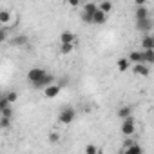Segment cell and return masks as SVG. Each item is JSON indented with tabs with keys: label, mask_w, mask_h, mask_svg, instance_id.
<instances>
[{
	"label": "cell",
	"mask_w": 154,
	"mask_h": 154,
	"mask_svg": "<svg viewBox=\"0 0 154 154\" xmlns=\"http://www.w3.org/2000/svg\"><path fill=\"white\" fill-rule=\"evenodd\" d=\"M74 116H76V112H74L72 107H63V109L60 111V114H58V120H60V123L69 125V123L74 120Z\"/></svg>",
	"instance_id": "6da1fadb"
},
{
	"label": "cell",
	"mask_w": 154,
	"mask_h": 154,
	"mask_svg": "<svg viewBox=\"0 0 154 154\" xmlns=\"http://www.w3.org/2000/svg\"><path fill=\"white\" fill-rule=\"evenodd\" d=\"M47 74V71L45 69H42V67H33V69H29L27 71V80L31 82V84H36L38 80H42L44 76Z\"/></svg>",
	"instance_id": "7a4b0ae2"
},
{
	"label": "cell",
	"mask_w": 154,
	"mask_h": 154,
	"mask_svg": "<svg viewBox=\"0 0 154 154\" xmlns=\"http://www.w3.org/2000/svg\"><path fill=\"white\" fill-rule=\"evenodd\" d=\"M122 132H123V136H132L136 132V123H134L132 116L122 120Z\"/></svg>",
	"instance_id": "3957f363"
},
{
	"label": "cell",
	"mask_w": 154,
	"mask_h": 154,
	"mask_svg": "<svg viewBox=\"0 0 154 154\" xmlns=\"http://www.w3.org/2000/svg\"><path fill=\"white\" fill-rule=\"evenodd\" d=\"M51 84H54V76H53L51 72H47L42 80H38L36 84H33V87H35V89H42V91H44V89H45V87H49Z\"/></svg>",
	"instance_id": "277c9868"
},
{
	"label": "cell",
	"mask_w": 154,
	"mask_h": 154,
	"mask_svg": "<svg viewBox=\"0 0 154 154\" xmlns=\"http://www.w3.org/2000/svg\"><path fill=\"white\" fill-rule=\"evenodd\" d=\"M60 91H62V85L60 84H51L49 87L44 89V96L45 98H56L60 94Z\"/></svg>",
	"instance_id": "5b68a950"
},
{
	"label": "cell",
	"mask_w": 154,
	"mask_h": 154,
	"mask_svg": "<svg viewBox=\"0 0 154 154\" xmlns=\"http://www.w3.org/2000/svg\"><path fill=\"white\" fill-rule=\"evenodd\" d=\"M96 9H98V4H96V2H85V4L82 6V13L87 15V17H93V15L96 13Z\"/></svg>",
	"instance_id": "8992f818"
},
{
	"label": "cell",
	"mask_w": 154,
	"mask_h": 154,
	"mask_svg": "<svg viewBox=\"0 0 154 154\" xmlns=\"http://www.w3.org/2000/svg\"><path fill=\"white\" fill-rule=\"evenodd\" d=\"M76 42V36L71 33V31H63L60 35V45H65V44H74Z\"/></svg>",
	"instance_id": "52a82bcc"
},
{
	"label": "cell",
	"mask_w": 154,
	"mask_h": 154,
	"mask_svg": "<svg viewBox=\"0 0 154 154\" xmlns=\"http://www.w3.org/2000/svg\"><path fill=\"white\" fill-rule=\"evenodd\" d=\"M136 27H138L140 31H143V33H147V31H150V29H152V18H145V20H138V22H136Z\"/></svg>",
	"instance_id": "ba28073f"
},
{
	"label": "cell",
	"mask_w": 154,
	"mask_h": 154,
	"mask_svg": "<svg viewBox=\"0 0 154 154\" xmlns=\"http://www.w3.org/2000/svg\"><path fill=\"white\" fill-rule=\"evenodd\" d=\"M141 47H143V51H154V36H152V35L143 36V40H141Z\"/></svg>",
	"instance_id": "9c48e42d"
},
{
	"label": "cell",
	"mask_w": 154,
	"mask_h": 154,
	"mask_svg": "<svg viewBox=\"0 0 154 154\" xmlns=\"http://www.w3.org/2000/svg\"><path fill=\"white\" fill-rule=\"evenodd\" d=\"M132 72H134V74H140V76H149L150 69H149V65H145V63H136V65L132 67Z\"/></svg>",
	"instance_id": "30bf717a"
},
{
	"label": "cell",
	"mask_w": 154,
	"mask_h": 154,
	"mask_svg": "<svg viewBox=\"0 0 154 154\" xmlns=\"http://www.w3.org/2000/svg\"><path fill=\"white\" fill-rule=\"evenodd\" d=\"M105 22H107V15H105V13H102L100 9H96V13L93 15V22H91V24L102 26V24H105Z\"/></svg>",
	"instance_id": "8fae6325"
},
{
	"label": "cell",
	"mask_w": 154,
	"mask_h": 154,
	"mask_svg": "<svg viewBox=\"0 0 154 154\" xmlns=\"http://www.w3.org/2000/svg\"><path fill=\"white\" fill-rule=\"evenodd\" d=\"M127 62L131 63H143V56H141V51H132V53H129V56H127Z\"/></svg>",
	"instance_id": "7c38bea8"
},
{
	"label": "cell",
	"mask_w": 154,
	"mask_h": 154,
	"mask_svg": "<svg viewBox=\"0 0 154 154\" xmlns=\"http://www.w3.org/2000/svg\"><path fill=\"white\" fill-rule=\"evenodd\" d=\"M11 13L9 11H6V9H2L0 11V26L2 27H6V26H9V22H11Z\"/></svg>",
	"instance_id": "4fadbf2b"
},
{
	"label": "cell",
	"mask_w": 154,
	"mask_h": 154,
	"mask_svg": "<svg viewBox=\"0 0 154 154\" xmlns=\"http://www.w3.org/2000/svg\"><path fill=\"white\" fill-rule=\"evenodd\" d=\"M145 18H150V15H149L147 8H145V6H141V8H138V9H136V22H138V20H145Z\"/></svg>",
	"instance_id": "5bb4252c"
},
{
	"label": "cell",
	"mask_w": 154,
	"mask_h": 154,
	"mask_svg": "<svg viewBox=\"0 0 154 154\" xmlns=\"http://www.w3.org/2000/svg\"><path fill=\"white\" fill-rule=\"evenodd\" d=\"M141 56H143V63L145 65L154 63V51H141Z\"/></svg>",
	"instance_id": "9a60e30c"
},
{
	"label": "cell",
	"mask_w": 154,
	"mask_h": 154,
	"mask_svg": "<svg viewBox=\"0 0 154 154\" xmlns=\"http://www.w3.org/2000/svg\"><path fill=\"white\" fill-rule=\"evenodd\" d=\"M123 154H143V149H141L140 143H134V145H131L129 149H125Z\"/></svg>",
	"instance_id": "2e32d148"
},
{
	"label": "cell",
	"mask_w": 154,
	"mask_h": 154,
	"mask_svg": "<svg viewBox=\"0 0 154 154\" xmlns=\"http://www.w3.org/2000/svg\"><path fill=\"white\" fill-rule=\"evenodd\" d=\"M118 118H122V120H125V118H131V107H129V105H123V107H120V109H118Z\"/></svg>",
	"instance_id": "e0dca14e"
},
{
	"label": "cell",
	"mask_w": 154,
	"mask_h": 154,
	"mask_svg": "<svg viewBox=\"0 0 154 154\" xmlns=\"http://www.w3.org/2000/svg\"><path fill=\"white\" fill-rule=\"evenodd\" d=\"M116 67H118L120 72H125V71L129 69V62H127V58H120V60L116 62Z\"/></svg>",
	"instance_id": "ac0fdd59"
},
{
	"label": "cell",
	"mask_w": 154,
	"mask_h": 154,
	"mask_svg": "<svg viewBox=\"0 0 154 154\" xmlns=\"http://www.w3.org/2000/svg\"><path fill=\"white\" fill-rule=\"evenodd\" d=\"M98 9H100L102 13L109 15V13L112 11V4H111V2H102V4H98Z\"/></svg>",
	"instance_id": "d6986e66"
},
{
	"label": "cell",
	"mask_w": 154,
	"mask_h": 154,
	"mask_svg": "<svg viewBox=\"0 0 154 154\" xmlns=\"http://www.w3.org/2000/svg\"><path fill=\"white\" fill-rule=\"evenodd\" d=\"M4 98H6L9 103H13V102H17V98H18V93H17V91H8V93L4 94Z\"/></svg>",
	"instance_id": "ffe728a7"
},
{
	"label": "cell",
	"mask_w": 154,
	"mask_h": 154,
	"mask_svg": "<svg viewBox=\"0 0 154 154\" xmlns=\"http://www.w3.org/2000/svg\"><path fill=\"white\" fill-rule=\"evenodd\" d=\"M27 42V36H24V35H20V36H17V38H13L11 40V44L13 45H24Z\"/></svg>",
	"instance_id": "44dd1931"
},
{
	"label": "cell",
	"mask_w": 154,
	"mask_h": 154,
	"mask_svg": "<svg viewBox=\"0 0 154 154\" xmlns=\"http://www.w3.org/2000/svg\"><path fill=\"white\" fill-rule=\"evenodd\" d=\"M72 49H74V44H65V45H60V53H62V54H69Z\"/></svg>",
	"instance_id": "7402d4cb"
},
{
	"label": "cell",
	"mask_w": 154,
	"mask_h": 154,
	"mask_svg": "<svg viewBox=\"0 0 154 154\" xmlns=\"http://www.w3.org/2000/svg\"><path fill=\"white\" fill-rule=\"evenodd\" d=\"M9 38V33H8V27H0V44H4L6 40Z\"/></svg>",
	"instance_id": "603a6c76"
},
{
	"label": "cell",
	"mask_w": 154,
	"mask_h": 154,
	"mask_svg": "<svg viewBox=\"0 0 154 154\" xmlns=\"http://www.w3.org/2000/svg\"><path fill=\"white\" fill-rule=\"evenodd\" d=\"M85 154H98V147H96L94 143H89V145L85 147Z\"/></svg>",
	"instance_id": "cb8c5ba5"
},
{
	"label": "cell",
	"mask_w": 154,
	"mask_h": 154,
	"mask_svg": "<svg viewBox=\"0 0 154 154\" xmlns=\"http://www.w3.org/2000/svg\"><path fill=\"white\" fill-rule=\"evenodd\" d=\"M9 125H11V120H9V118L0 116V129H8Z\"/></svg>",
	"instance_id": "d4e9b609"
},
{
	"label": "cell",
	"mask_w": 154,
	"mask_h": 154,
	"mask_svg": "<svg viewBox=\"0 0 154 154\" xmlns=\"http://www.w3.org/2000/svg\"><path fill=\"white\" fill-rule=\"evenodd\" d=\"M8 107H11V103H9V102H8V100L2 96V98H0V112H2V111H6Z\"/></svg>",
	"instance_id": "484cf974"
},
{
	"label": "cell",
	"mask_w": 154,
	"mask_h": 154,
	"mask_svg": "<svg viewBox=\"0 0 154 154\" xmlns=\"http://www.w3.org/2000/svg\"><path fill=\"white\" fill-rule=\"evenodd\" d=\"M0 116H4V118H9V120H11V116H13V109H11V107H8L6 111L0 112Z\"/></svg>",
	"instance_id": "4316f807"
},
{
	"label": "cell",
	"mask_w": 154,
	"mask_h": 154,
	"mask_svg": "<svg viewBox=\"0 0 154 154\" xmlns=\"http://www.w3.org/2000/svg\"><path fill=\"white\" fill-rule=\"evenodd\" d=\"M58 140H60V134L58 132H49V141L51 143H56Z\"/></svg>",
	"instance_id": "83f0119b"
},
{
	"label": "cell",
	"mask_w": 154,
	"mask_h": 154,
	"mask_svg": "<svg viewBox=\"0 0 154 154\" xmlns=\"http://www.w3.org/2000/svg\"><path fill=\"white\" fill-rule=\"evenodd\" d=\"M134 143H136L134 140H125V141H123V150H125V149H129V147H131V145H134Z\"/></svg>",
	"instance_id": "f1b7e54d"
}]
</instances>
